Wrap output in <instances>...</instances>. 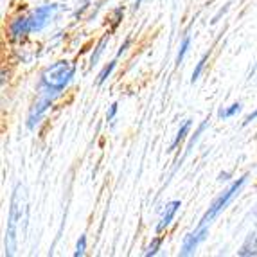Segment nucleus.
Segmentation results:
<instances>
[{
	"label": "nucleus",
	"instance_id": "15",
	"mask_svg": "<svg viewBox=\"0 0 257 257\" xmlns=\"http://www.w3.org/2000/svg\"><path fill=\"white\" fill-rule=\"evenodd\" d=\"M189 47H191V35H185V38L182 40V43H180V49H178V54H176V65H180L182 61H184Z\"/></svg>",
	"mask_w": 257,
	"mask_h": 257
},
{
	"label": "nucleus",
	"instance_id": "20",
	"mask_svg": "<svg viewBox=\"0 0 257 257\" xmlns=\"http://www.w3.org/2000/svg\"><path fill=\"white\" fill-rule=\"evenodd\" d=\"M130 45H132V38H126V40H124V43H122V45L119 47V51H117V56H115V58H120V56L124 54V52L128 51Z\"/></svg>",
	"mask_w": 257,
	"mask_h": 257
},
{
	"label": "nucleus",
	"instance_id": "18",
	"mask_svg": "<svg viewBox=\"0 0 257 257\" xmlns=\"http://www.w3.org/2000/svg\"><path fill=\"white\" fill-rule=\"evenodd\" d=\"M86 252V236L83 234V236H79V239H77L76 243V250H74V257H83Z\"/></svg>",
	"mask_w": 257,
	"mask_h": 257
},
{
	"label": "nucleus",
	"instance_id": "22",
	"mask_svg": "<svg viewBox=\"0 0 257 257\" xmlns=\"http://www.w3.org/2000/svg\"><path fill=\"white\" fill-rule=\"evenodd\" d=\"M141 4H142V0H135V2H133V11H137V9L141 8Z\"/></svg>",
	"mask_w": 257,
	"mask_h": 257
},
{
	"label": "nucleus",
	"instance_id": "23",
	"mask_svg": "<svg viewBox=\"0 0 257 257\" xmlns=\"http://www.w3.org/2000/svg\"><path fill=\"white\" fill-rule=\"evenodd\" d=\"M228 178V173H221V175H219V180H227Z\"/></svg>",
	"mask_w": 257,
	"mask_h": 257
},
{
	"label": "nucleus",
	"instance_id": "5",
	"mask_svg": "<svg viewBox=\"0 0 257 257\" xmlns=\"http://www.w3.org/2000/svg\"><path fill=\"white\" fill-rule=\"evenodd\" d=\"M58 9H60L58 4H42L36 9H33V11L29 13L31 29H33V33H42V31L54 20Z\"/></svg>",
	"mask_w": 257,
	"mask_h": 257
},
{
	"label": "nucleus",
	"instance_id": "10",
	"mask_svg": "<svg viewBox=\"0 0 257 257\" xmlns=\"http://www.w3.org/2000/svg\"><path fill=\"white\" fill-rule=\"evenodd\" d=\"M207 126H209V119H205V120H203V122H202V124L198 126L196 133H194L193 137H191V141H189L187 148H185V153H184V157H182V160H178V166H182V162H184V160L187 159L189 155H191V151H193V148L196 146V142L200 141V137H202V133L207 130Z\"/></svg>",
	"mask_w": 257,
	"mask_h": 257
},
{
	"label": "nucleus",
	"instance_id": "3",
	"mask_svg": "<svg viewBox=\"0 0 257 257\" xmlns=\"http://www.w3.org/2000/svg\"><path fill=\"white\" fill-rule=\"evenodd\" d=\"M246 180H248V175H244V176H241V178H237L236 182H232V184L228 185V187L225 189V191H223L218 198H216L214 202L210 203V207L207 209L205 214H203L200 225H209V227H210V223L214 221V219L221 214L223 210L230 205L232 200H234V198L241 193V189H243V185L246 184Z\"/></svg>",
	"mask_w": 257,
	"mask_h": 257
},
{
	"label": "nucleus",
	"instance_id": "1",
	"mask_svg": "<svg viewBox=\"0 0 257 257\" xmlns=\"http://www.w3.org/2000/svg\"><path fill=\"white\" fill-rule=\"evenodd\" d=\"M26 212V194H24V185L18 184L11 196V207L8 214V227H6V255H15L18 248V230H20V221Z\"/></svg>",
	"mask_w": 257,
	"mask_h": 257
},
{
	"label": "nucleus",
	"instance_id": "2",
	"mask_svg": "<svg viewBox=\"0 0 257 257\" xmlns=\"http://www.w3.org/2000/svg\"><path fill=\"white\" fill-rule=\"evenodd\" d=\"M74 74H76V65H72L67 60L54 61V63H51L47 69L42 72L38 86L61 94L74 79Z\"/></svg>",
	"mask_w": 257,
	"mask_h": 257
},
{
	"label": "nucleus",
	"instance_id": "19",
	"mask_svg": "<svg viewBox=\"0 0 257 257\" xmlns=\"http://www.w3.org/2000/svg\"><path fill=\"white\" fill-rule=\"evenodd\" d=\"M117 110H119V104H117V103L110 104V110L106 111V120H113V119H115Z\"/></svg>",
	"mask_w": 257,
	"mask_h": 257
},
{
	"label": "nucleus",
	"instance_id": "7",
	"mask_svg": "<svg viewBox=\"0 0 257 257\" xmlns=\"http://www.w3.org/2000/svg\"><path fill=\"white\" fill-rule=\"evenodd\" d=\"M31 33H33V29H31L29 15H18V17H15L13 20L9 22L8 35L11 42H22V40L27 38Z\"/></svg>",
	"mask_w": 257,
	"mask_h": 257
},
{
	"label": "nucleus",
	"instance_id": "17",
	"mask_svg": "<svg viewBox=\"0 0 257 257\" xmlns=\"http://www.w3.org/2000/svg\"><path fill=\"white\" fill-rule=\"evenodd\" d=\"M122 17H124V8H115L111 11V31L119 27V24L122 22Z\"/></svg>",
	"mask_w": 257,
	"mask_h": 257
},
{
	"label": "nucleus",
	"instance_id": "8",
	"mask_svg": "<svg viewBox=\"0 0 257 257\" xmlns=\"http://www.w3.org/2000/svg\"><path fill=\"white\" fill-rule=\"evenodd\" d=\"M180 207H182L180 200H173V202L166 203V207H164V210H162V216H160L159 223H157V232H159V234H160V232H164L167 227H169V225H171Z\"/></svg>",
	"mask_w": 257,
	"mask_h": 257
},
{
	"label": "nucleus",
	"instance_id": "6",
	"mask_svg": "<svg viewBox=\"0 0 257 257\" xmlns=\"http://www.w3.org/2000/svg\"><path fill=\"white\" fill-rule=\"evenodd\" d=\"M209 225H198L191 234L184 237L182 241V248H180V255L187 257V255H193L194 252L198 250V246L207 239L209 236Z\"/></svg>",
	"mask_w": 257,
	"mask_h": 257
},
{
	"label": "nucleus",
	"instance_id": "14",
	"mask_svg": "<svg viewBox=\"0 0 257 257\" xmlns=\"http://www.w3.org/2000/svg\"><path fill=\"white\" fill-rule=\"evenodd\" d=\"M207 60H209V52H205V54L200 58V61L196 63V67H194V70H193V76H191V83H196L198 79H200V76L203 74V69H205Z\"/></svg>",
	"mask_w": 257,
	"mask_h": 257
},
{
	"label": "nucleus",
	"instance_id": "11",
	"mask_svg": "<svg viewBox=\"0 0 257 257\" xmlns=\"http://www.w3.org/2000/svg\"><path fill=\"white\" fill-rule=\"evenodd\" d=\"M108 42H110V33H106V35H104L103 38L99 40L97 47H95V49H94V52H92L90 61H88V67H90V69H94L95 65L99 63V60H101V56H103L104 47H106V45H108Z\"/></svg>",
	"mask_w": 257,
	"mask_h": 257
},
{
	"label": "nucleus",
	"instance_id": "9",
	"mask_svg": "<svg viewBox=\"0 0 257 257\" xmlns=\"http://www.w3.org/2000/svg\"><path fill=\"white\" fill-rule=\"evenodd\" d=\"M191 128H193V120L191 119H187V120H184V124L178 128V132H176V135H175V139H173V142L169 144V150L167 151H175L176 148L180 146L182 142L187 139V135H189V132H191Z\"/></svg>",
	"mask_w": 257,
	"mask_h": 257
},
{
	"label": "nucleus",
	"instance_id": "4",
	"mask_svg": "<svg viewBox=\"0 0 257 257\" xmlns=\"http://www.w3.org/2000/svg\"><path fill=\"white\" fill-rule=\"evenodd\" d=\"M38 92H40L38 99L33 103V106L29 108V113H27V120H26L27 130H35L40 124V120L45 117L49 108L54 104L56 99L61 95L54 90H49V88H42V86H38Z\"/></svg>",
	"mask_w": 257,
	"mask_h": 257
},
{
	"label": "nucleus",
	"instance_id": "12",
	"mask_svg": "<svg viewBox=\"0 0 257 257\" xmlns=\"http://www.w3.org/2000/svg\"><path fill=\"white\" fill-rule=\"evenodd\" d=\"M243 110V103L241 101H237V103H232L230 106H227V108H219V111H218V117L219 119H232L234 115H237L239 111Z\"/></svg>",
	"mask_w": 257,
	"mask_h": 257
},
{
	"label": "nucleus",
	"instance_id": "16",
	"mask_svg": "<svg viewBox=\"0 0 257 257\" xmlns=\"http://www.w3.org/2000/svg\"><path fill=\"white\" fill-rule=\"evenodd\" d=\"M162 243H164L162 236L153 237V239H151V243L148 244V248H146V252H144V255H146V257L157 255V253H159V250H160V246H162Z\"/></svg>",
	"mask_w": 257,
	"mask_h": 257
},
{
	"label": "nucleus",
	"instance_id": "13",
	"mask_svg": "<svg viewBox=\"0 0 257 257\" xmlns=\"http://www.w3.org/2000/svg\"><path fill=\"white\" fill-rule=\"evenodd\" d=\"M115 67H117V58L115 60H111L110 63H106L103 67V70L99 72V76H97V85H104V83L108 81V77L111 76V72L115 70Z\"/></svg>",
	"mask_w": 257,
	"mask_h": 257
},
{
	"label": "nucleus",
	"instance_id": "21",
	"mask_svg": "<svg viewBox=\"0 0 257 257\" xmlns=\"http://www.w3.org/2000/svg\"><path fill=\"white\" fill-rule=\"evenodd\" d=\"M255 119H257V108L252 111V113H248V115H246V119H244V122H243V124H244V126H246V124H250V122H252V120H255Z\"/></svg>",
	"mask_w": 257,
	"mask_h": 257
}]
</instances>
